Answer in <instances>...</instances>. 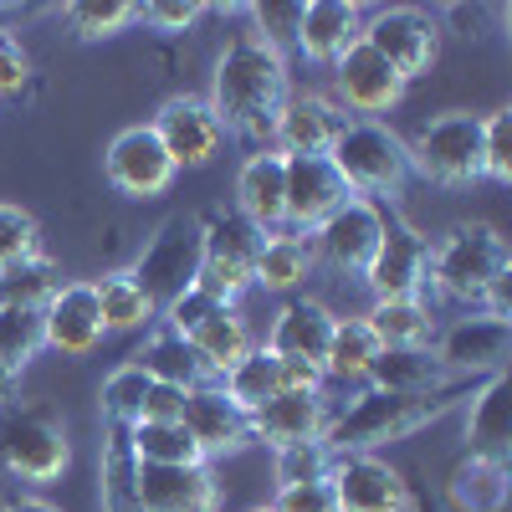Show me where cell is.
Returning <instances> with one entry per match:
<instances>
[{"mask_svg":"<svg viewBox=\"0 0 512 512\" xmlns=\"http://www.w3.org/2000/svg\"><path fill=\"white\" fill-rule=\"evenodd\" d=\"M287 93H292L287 57L277 47H267L256 31H236L226 41V52L216 57L205 103H210V113H216L221 134L267 149L272 144V123H277Z\"/></svg>","mask_w":512,"mask_h":512,"instance_id":"cell-1","label":"cell"},{"mask_svg":"<svg viewBox=\"0 0 512 512\" xmlns=\"http://www.w3.org/2000/svg\"><path fill=\"white\" fill-rule=\"evenodd\" d=\"M477 390H482V379H472V374H451L446 384L420 390V395H379V390H364L338 415H328L323 441L338 456H374L379 446H390L400 436H415L420 425L451 415L461 400H472Z\"/></svg>","mask_w":512,"mask_h":512,"instance_id":"cell-2","label":"cell"},{"mask_svg":"<svg viewBox=\"0 0 512 512\" xmlns=\"http://www.w3.org/2000/svg\"><path fill=\"white\" fill-rule=\"evenodd\" d=\"M512 272V251L497 226L487 221H461L431 246V267H425V287H436L446 303L482 308L487 292Z\"/></svg>","mask_w":512,"mask_h":512,"instance_id":"cell-3","label":"cell"},{"mask_svg":"<svg viewBox=\"0 0 512 512\" xmlns=\"http://www.w3.org/2000/svg\"><path fill=\"white\" fill-rule=\"evenodd\" d=\"M328 159H333L338 175H344V185L359 200H374V205H395L405 195V185L415 180L405 139L379 118H344Z\"/></svg>","mask_w":512,"mask_h":512,"instance_id":"cell-4","label":"cell"},{"mask_svg":"<svg viewBox=\"0 0 512 512\" xmlns=\"http://www.w3.org/2000/svg\"><path fill=\"white\" fill-rule=\"evenodd\" d=\"M72 446H67V425L52 405H6L0 415V472H11L16 482L47 487L67 472Z\"/></svg>","mask_w":512,"mask_h":512,"instance_id":"cell-5","label":"cell"},{"mask_svg":"<svg viewBox=\"0 0 512 512\" xmlns=\"http://www.w3.org/2000/svg\"><path fill=\"white\" fill-rule=\"evenodd\" d=\"M256 251H262V231H251L236 210H205L200 216V277L195 287L210 292L216 303L236 308L256 287Z\"/></svg>","mask_w":512,"mask_h":512,"instance_id":"cell-6","label":"cell"},{"mask_svg":"<svg viewBox=\"0 0 512 512\" xmlns=\"http://www.w3.org/2000/svg\"><path fill=\"white\" fill-rule=\"evenodd\" d=\"M410 169L441 190H461L482 180V118L477 113H441L420 123V134L405 144Z\"/></svg>","mask_w":512,"mask_h":512,"instance_id":"cell-7","label":"cell"},{"mask_svg":"<svg viewBox=\"0 0 512 512\" xmlns=\"http://www.w3.org/2000/svg\"><path fill=\"white\" fill-rule=\"evenodd\" d=\"M200 277V216H169L139 251L134 282L149 292V303L164 308Z\"/></svg>","mask_w":512,"mask_h":512,"instance_id":"cell-8","label":"cell"},{"mask_svg":"<svg viewBox=\"0 0 512 512\" xmlns=\"http://www.w3.org/2000/svg\"><path fill=\"white\" fill-rule=\"evenodd\" d=\"M364 47L410 82L420 72H431V62L441 52V26H436V16H425L415 6H384V11L364 16Z\"/></svg>","mask_w":512,"mask_h":512,"instance_id":"cell-9","label":"cell"},{"mask_svg":"<svg viewBox=\"0 0 512 512\" xmlns=\"http://www.w3.org/2000/svg\"><path fill=\"white\" fill-rule=\"evenodd\" d=\"M425 267H431V241H425L410 221L384 216V236L364 267V287L374 292V303L390 297H420L425 292Z\"/></svg>","mask_w":512,"mask_h":512,"instance_id":"cell-10","label":"cell"},{"mask_svg":"<svg viewBox=\"0 0 512 512\" xmlns=\"http://www.w3.org/2000/svg\"><path fill=\"white\" fill-rule=\"evenodd\" d=\"M379 236H384V205L349 195L308 241H313V256H318L323 267L349 272V277H364V267H369V256H374Z\"/></svg>","mask_w":512,"mask_h":512,"instance_id":"cell-11","label":"cell"},{"mask_svg":"<svg viewBox=\"0 0 512 512\" xmlns=\"http://www.w3.org/2000/svg\"><path fill=\"white\" fill-rule=\"evenodd\" d=\"M103 175L128 200H154V195H164L169 185H175L180 169L169 164L164 144L154 139V128L134 123V128H123V134H113V144L103 154Z\"/></svg>","mask_w":512,"mask_h":512,"instance_id":"cell-12","label":"cell"},{"mask_svg":"<svg viewBox=\"0 0 512 512\" xmlns=\"http://www.w3.org/2000/svg\"><path fill=\"white\" fill-rule=\"evenodd\" d=\"M446 374H472V379H487V374H502L507 369V354H512V323L497 318V313H466L456 318L431 349Z\"/></svg>","mask_w":512,"mask_h":512,"instance_id":"cell-13","label":"cell"},{"mask_svg":"<svg viewBox=\"0 0 512 512\" xmlns=\"http://www.w3.org/2000/svg\"><path fill=\"white\" fill-rule=\"evenodd\" d=\"M108 338L93 282H62L41 308V344L62 359H88Z\"/></svg>","mask_w":512,"mask_h":512,"instance_id":"cell-14","label":"cell"},{"mask_svg":"<svg viewBox=\"0 0 512 512\" xmlns=\"http://www.w3.org/2000/svg\"><path fill=\"white\" fill-rule=\"evenodd\" d=\"M349 195L354 190L344 185V175L333 169L328 154H297V159H287V226L282 231L313 236Z\"/></svg>","mask_w":512,"mask_h":512,"instance_id":"cell-15","label":"cell"},{"mask_svg":"<svg viewBox=\"0 0 512 512\" xmlns=\"http://www.w3.org/2000/svg\"><path fill=\"white\" fill-rule=\"evenodd\" d=\"M154 139L164 144V154H169V164L175 169H200V164H210L221 154V144H226V134H221V123H216V113H210V103L205 98H169L159 113H154Z\"/></svg>","mask_w":512,"mask_h":512,"instance_id":"cell-16","label":"cell"},{"mask_svg":"<svg viewBox=\"0 0 512 512\" xmlns=\"http://www.w3.org/2000/svg\"><path fill=\"white\" fill-rule=\"evenodd\" d=\"M359 41H364V6H354V0H308L292 31V52L313 67H333Z\"/></svg>","mask_w":512,"mask_h":512,"instance_id":"cell-17","label":"cell"},{"mask_svg":"<svg viewBox=\"0 0 512 512\" xmlns=\"http://www.w3.org/2000/svg\"><path fill=\"white\" fill-rule=\"evenodd\" d=\"M328 487L338 497V512H405L410 507L405 477L379 456H338Z\"/></svg>","mask_w":512,"mask_h":512,"instance_id":"cell-18","label":"cell"},{"mask_svg":"<svg viewBox=\"0 0 512 512\" xmlns=\"http://www.w3.org/2000/svg\"><path fill=\"white\" fill-rule=\"evenodd\" d=\"M333 82H338V103L354 108V113H364V118H379V113L400 108V98H405V88H410V82H405L390 62H384V57H374L364 41L333 62Z\"/></svg>","mask_w":512,"mask_h":512,"instance_id":"cell-19","label":"cell"},{"mask_svg":"<svg viewBox=\"0 0 512 512\" xmlns=\"http://www.w3.org/2000/svg\"><path fill=\"white\" fill-rule=\"evenodd\" d=\"M180 425L195 436L205 461H221V456H236V451L251 446V415L226 400L221 384H200V390H190Z\"/></svg>","mask_w":512,"mask_h":512,"instance_id":"cell-20","label":"cell"},{"mask_svg":"<svg viewBox=\"0 0 512 512\" xmlns=\"http://www.w3.org/2000/svg\"><path fill=\"white\" fill-rule=\"evenodd\" d=\"M236 216L251 231H282L287 226V159L277 149H262L241 164L236 175Z\"/></svg>","mask_w":512,"mask_h":512,"instance_id":"cell-21","label":"cell"},{"mask_svg":"<svg viewBox=\"0 0 512 512\" xmlns=\"http://www.w3.org/2000/svg\"><path fill=\"white\" fill-rule=\"evenodd\" d=\"M338 128H344V113H338L328 98L318 93H287L277 123H272V144L282 159H297V154H328Z\"/></svg>","mask_w":512,"mask_h":512,"instance_id":"cell-22","label":"cell"},{"mask_svg":"<svg viewBox=\"0 0 512 512\" xmlns=\"http://www.w3.org/2000/svg\"><path fill=\"white\" fill-rule=\"evenodd\" d=\"M144 512H221V482L210 466H139Z\"/></svg>","mask_w":512,"mask_h":512,"instance_id":"cell-23","label":"cell"},{"mask_svg":"<svg viewBox=\"0 0 512 512\" xmlns=\"http://www.w3.org/2000/svg\"><path fill=\"white\" fill-rule=\"evenodd\" d=\"M328 431V395H297L282 390L262 410H251V441H267L272 451L297 446V441H318Z\"/></svg>","mask_w":512,"mask_h":512,"instance_id":"cell-24","label":"cell"},{"mask_svg":"<svg viewBox=\"0 0 512 512\" xmlns=\"http://www.w3.org/2000/svg\"><path fill=\"white\" fill-rule=\"evenodd\" d=\"M328 338H333V313L313 297H292V303L277 313L272 323V338L267 349L282 359V364H308L323 374V354H328Z\"/></svg>","mask_w":512,"mask_h":512,"instance_id":"cell-25","label":"cell"},{"mask_svg":"<svg viewBox=\"0 0 512 512\" xmlns=\"http://www.w3.org/2000/svg\"><path fill=\"white\" fill-rule=\"evenodd\" d=\"M98 507L103 512H144L139 497V456L128 446L123 425H103L98 446Z\"/></svg>","mask_w":512,"mask_h":512,"instance_id":"cell-26","label":"cell"},{"mask_svg":"<svg viewBox=\"0 0 512 512\" xmlns=\"http://www.w3.org/2000/svg\"><path fill=\"white\" fill-rule=\"evenodd\" d=\"M128 364H134V369H144L154 384H175V390H200V384H216V379H210V369L195 359V349L185 344V338L175 333V328H154L149 338H144V349L134 354V359H128Z\"/></svg>","mask_w":512,"mask_h":512,"instance_id":"cell-27","label":"cell"},{"mask_svg":"<svg viewBox=\"0 0 512 512\" xmlns=\"http://www.w3.org/2000/svg\"><path fill=\"white\" fill-rule=\"evenodd\" d=\"M318 272V256L313 241L297 236V231H272L262 236V251H256V287L262 292H297L308 277Z\"/></svg>","mask_w":512,"mask_h":512,"instance_id":"cell-28","label":"cell"},{"mask_svg":"<svg viewBox=\"0 0 512 512\" xmlns=\"http://www.w3.org/2000/svg\"><path fill=\"white\" fill-rule=\"evenodd\" d=\"M446 364L431 349H379V359L369 364V390L379 395H420V390H436L446 384Z\"/></svg>","mask_w":512,"mask_h":512,"instance_id":"cell-29","label":"cell"},{"mask_svg":"<svg viewBox=\"0 0 512 512\" xmlns=\"http://www.w3.org/2000/svg\"><path fill=\"white\" fill-rule=\"evenodd\" d=\"M364 323L374 328L379 349H431L436 338V318L420 297H390V303H374L364 313Z\"/></svg>","mask_w":512,"mask_h":512,"instance_id":"cell-30","label":"cell"},{"mask_svg":"<svg viewBox=\"0 0 512 512\" xmlns=\"http://www.w3.org/2000/svg\"><path fill=\"white\" fill-rule=\"evenodd\" d=\"M221 390L236 410H262L272 395H282V359L267 349V344H251L246 359H236L226 374H221Z\"/></svg>","mask_w":512,"mask_h":512,"instance_id":"cell-31","label":"cell"},{"mask_svg":"<svg viewBox=\"0 0 512 512\" xmlns=\"http://www.w3.org/2000/svg\"><path fill=\"white\" fill-rule=\"evenodd\" d=\"M446 492L461 512H502V502H507V456H477L472 451L451 472Z\"/></svg>","mask_w":512,"mask_h":512,"instance_id":"cell-32","label":"cell"},{"mask_svg":"<svg viewBox=\"0 0 512 512\" xmlns=\"http://www.w3.org/2000/svg\"><path fill=\"white\" fill-rule=\"evenodd\" d=\"M374 359H379L374 328H369L364 318H333V338H328V354H323V379L364 384Z\"/></svg>","mask_w":512,"mask_h":512,"instance_id":"cell-33","label":"cell"},{"mask_svg":"<svg viewBox=\"0 0 512 512\" xmlns=\"http://www.w3.org/2000/svg\"><path fill=\"white\" fill-rule=\"evenodd\" d=\"M185 344L195 349V359L210 369V379L221 384V374L236 364V359H246V349H251V333H246V323H241V313L236 308H216L210 313Z\"/></svg>","mask_w":512,"mask_h":512,"instance_id":"cell-34","label":"cell"},{"mask_svg":"<svg viewBox=\"0 0 512 512\" xmlns=\"http://www.w3.org/2000/svg\"><path fill=\"white\" fill-rule=\"evenodd\" d=\"M466 441L477 456H507V369L487 374L482 390L466 400Z\"/></svg>","mask_w":512,"mask_h":512,"instance_id":"cell-35","label":"cell"},{"mask_svg":"<svg viewBox=\"0 0 512 512\" xmlns=\"http://www.w3.org/2000/svg\"><path fill=\"white\" fill-rule=\"evenodd\" d=\"M128 446H134L139 466H210L205 451L180 420H139L128 425Z\"/></svg>","mask_w":512,"mask_h":512,"instance_id":"cell-36","label":"cell"},{"mask_svg":"<svg viewBox=\"0 0 512 512\" xmlns=\"http://www.w3.org/2000/svg\"><path fill=\"white\" fill-rule=\"evenodd\" d=\"M98 292V313H103V328L108 333H139L159 318V308L149 303V292L134 282V272H108L93 282Z\"/></svg>","mask_w":512,"mask_h":512,"instance_id":"cell-37","label":"cell"},{"mask_svg":"<svg viewBox=\"0 0 512 512\" xmlns=\"http://www.w3.org/2000/svg\"><path fill=\"white\" fill-rule=\"evenodd\" d=\"M62 287L52 256H31V262L0 272V308H47V297Z\"/></svg>","mask_w":512,"mask_h":512,"instance_id":"cell-38","label":"cell"},{"mask_svg":"<svg viewBox=\"0 0 512 512\" xmlns=\"http://www.w3.org/2000/svg\"><path fill=\"white\" fill-rule=\"evenodd\" d=\"M149 374L134 369V364H123L103 379V390H98V410H103V425H139V410H144V395H149Z\"/></svg>","mask_w":512,"mask_h":512,"instance_id":"cell-39","label":"cell"},{"mask_svg":"<svg viewBox=\"0 0 512 512\" xmlns=\"http://www.w3.org/2000/svg\"><path fill=\"white\" fill-rule=\"evenodd\" d=\"M333 466H338V451L318 436V441L282 446L272 461V477H277V487H303V482H328Z\"/></svg>","mask_w":512,"mask_h":512,"instance_id":"cell-40","label":"cell"},{"mask_svg":"<svg viewBox=\"0 0 512 512\" xmlns=\"http://www.w3.org/2000/svg\"><path fill=\"white\" fill-rule=\"evenodd\" d=\"M41 349V308H0V364L21 374Z\"/></svg>","mask_w":512,"mask_h":512,"instance_id":"cell-41","label":"cell"},{"mask_svg":"<svg viewBox=\"0 0 512 512\" xmlns=\"http://www.w3.org/2000/svg\"><path fill=\"white\" fill-rule=\"evenodd\" d=\"M62 16H67L77 41H103V36H118L128 26H139V6H128V0H108V6H93L88 0V6H67Z\"/></svg>","mask_w":512,"mask_h":512,"instance_id":"cell-42","label":"cell"},{"mask_svg":"<svg viewBox=\"0 0 512 512\" xmlns=\"http://www.w3.org/2000/svg\"><path fill=\"white\" fill-rule=\"evenodd\" d=\"M41 256V226L26 216L21 205H0V272H11L21 262Z\"/></svg>","mask_w":512,"mask_h":512,"instance_id":"cell-43","label":"cell"},{"mask_svg":"<svg viewBox=\"0 0 512 512\" xmlns=\"http://www.w3.org/2000/svg\"><path fill=\"white\" fill-rule=\"evenodd\" d=\"M482 180L492 185L512 180V113L507 108L482 118Z\"/></svg>","mask_w":512,"mask_h":512,"instance_id":"cell-44","label":"cell"},{"mask_svg":"<svg viewBox=\"0 0 512 512\" xmlns=\"http://www.w3.org/2000/svg\"><path fill=\"white\" fill-rule=\"evenodd\" d=\"M200 16H205L200 0H154V6H139V21H144L149 31H164V36L190 31Z\"/></svg>","mask_w":512,"mask_h":512,"instance_id":"cell-45","label":"cell"},{"mask_svg":"<svg viewBox=\"0 0 512 512\" xmlns=\"http://www.w3.org/2000/svg\"><path fill=\"white\" fill-rule=\"evenodd\" d=\"M251 16H256V36L267 41V47H277L282 57L292 52V31H297V16H303V6H251Z\"/></svg>","mask_w":512,"mask_h":512,"instance_id":"cell-46","label":"cell"},{"mask_svg":"<svg viewBox=\"0 0 512 512\" xmlns=\"http://www.w3.org/2000/svg\"><path fill=\"white\" fill-rule=\"evenodd\" d=\"M272 512H338V497L328 482H303V487H277Z\"/></svg>","mask_w":512,"mask_h":512,"instance_id":"cell-47","label":"cell"},{"mask_svg":"<svg viewBox=\"0 0 512 512\" xmlns=\"http://www.w3.org/2000/svg\"><path fill=\"white\" fill-rule=\"evenodd\" d=\"M26 82H31V57H26V47H21L11 31H0V98H16Z\"/></svg>","mask_w":512,"mask_h":512,"instance_id":"cell-48","label":"cell"},{"mask_svg":"<svg viewBox=\"0 0 512 512\" xmlns=\"http://www.w3.org/2000/svg\"><path fill=\"white\" fill-rule=\"evenodd\" d=\"M180 415H185V390H175V384H149L139 420H180Z\"/></svg>","mask_w":512,"mask_h":512,"instance_id":"cell-49","label":"cell"},{"mask_svg":"<svg viewBox=\"0 0 512 512\" xmlns=\"http://www.w3.org/2000/svg\"><path fill=\"white\" fill-rule=\"evenodd\" d=\"M6 512H62L57 502H47V497H11L6 502Z\"/></svg>","mask_w":512,"mask_h":512,"instance_id":"cell-50","label":"cell"},{"mask_svg":"<svg viewBox=\"0 0 512 512\" xmlns=\"http://www.w3.org/2000/svg\"><path fill=\"white\" fill-rule=\"evenodd\" d=\"M16 390H21V374H16V369H6V364H0V410H6V405L16 400Z\"/></svg>","mask_w":512,"mask_h":512,"instance_id":"cell-51","label":"cell"},{"mask_svg":"<svg viewBox=\"0 0 512 512\" xmlns=\"http://www.w3.org/2000/svg\"><path fill=\"white\" fill-rule=\"evenodd\" d=\"M251 512H272V507H251Z\"/></svg>","mask_w":512,"mask_h":512,"instance_id":"cell-52","label":"cell"}]
</instances>
